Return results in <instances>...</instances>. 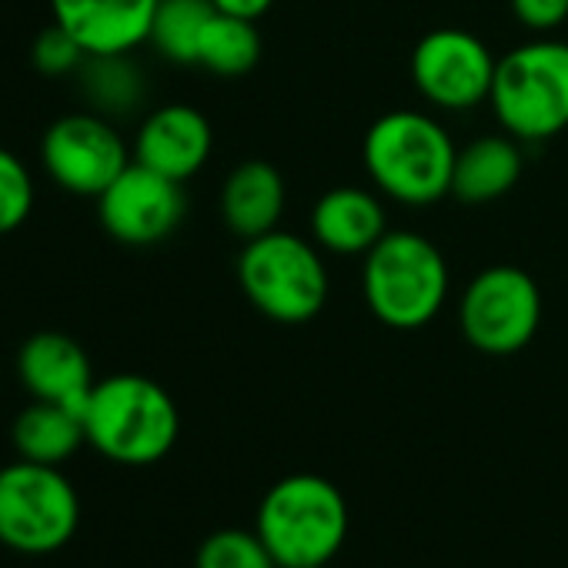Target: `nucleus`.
<instances>
[{
  "mask_svg": "<svg viewBox=\"0 0 568 568\" xmlns=\"http://www.w3.org/2000/svg\"><path fill=\"white\" fill-rule=\"evenodd\" d=\"M88 51L61 28L51 24L38 34L34 48H31V61L41 74L48 78H64V74H78V68L84 64Z\"/></svg>",
  "mask_w": 568,
  "mask_h": 568,
  "instance_id": "b1692460",
  "label": "nucleus"
},
{
  "mask_svg": "<svg viewBox=\"0 0 568 568\" xmlns=\"http://www.w3.org/2000/svg\"><path fill=\"white\" fill-rule=\"evenodd\" d=\"M495 121L515 141H548L568 128V44L535 38L495 64Z\"/></svg>",
  "mask_w": 568,
  "mask_h": 568,
  "instance_id": "423d86ee",
  "label": "nucleus"
},
{
  "mask_svg": "<svg viewBox=\"0 0 568 568\" xmlns=\"http://www.w3.org/2000/svg\"><path fill=\"white\" fill-rule=\"evenodd\" d=\"M34 211V178L28 171V164L0 148V234L18 231Z\"/></svg>",
  "mask_w": 568,
  "mask_h": 568,
  "instance_id": "5701e85b",
  "label": "nucleus"
},
{
  "mask_svg": "<svg viewBox=\"0 0 568 568\" xmlns=\"http://www.w3.org/2000/svg\"><path fill=\"white\" fill-rule=\"evenodd\" d=\"M458 325L465 342L481 355L505 358L521 352L541 325L538 281L515 264L478 271L458 302Z\"/></svg>",
  "mask_w": 568,
  "mask_h": 568,
  "instance_id": "6e6552de",
  "label": "nucleus"
},
{
  "mask_svg": "<svg viewBox=\"0 0 568 568\" xmlns=\"http://www.w3.org/2000/svg\"><path fill=\"white\" fill-rule=\"evenodd\" d=\"M315 568H325V565H315Z\"/></svg>",
  "mask_w": 568,
  "mask_h": 568,
  "instance_id": "bb28decb",
  "label": "nucleus"
},
{
  "mask_svg": "<svg viewBox=\"0 0 568 568\" xmlns=\"http://www.w3.org/2000/svg\"><path fill=\"white\" fill-rule=\"evenodd\" d=\"M211 18V0H161L148 44L171 64H197V44Z\"/></svg>",
  "mask_w": 568,
  "mask_h": 568,
  "instance_id": "412c9836",
  "label": "nucleus"
},
{
  "mask_svg": "<svg viewBox=\"0 0 568 568\" xmlns=\"http://www.w3.org/2000/svg\"><path fill=\"white\" fill-rule=\"evenodd\" d=\"M81 525V498L58 465L18 458L0 468V545L21 555L64 548Z\"/></svg>",
  "mask_w": 568,
  "mask_h": 568,
  "instance_id": "0eeeda50",
  "label": "nucleus"
},
{
  "mask_svg": "<svg viewBox=\"0 0 568 568\" xmlns=\"http://www.w3.org/2000/svg\"><path fill=\"white\" fill-rule=\"evenodd\" d=\"M184 211L187 197L181 181H171L138 161H131L98 197L104 231L128 247H148L171 237L184 221Z\"/></svg>",
  "mask_w": 568,
  "mask_h": 568,
  "instance_id": "9b49d317",
  "label": "nucleus"
},
{
  "mask_svg": "<svg viewBox=\"0 0 568 568\" xmlns=\"http://www.w3.org/2000/svg\"><path fill=\"white\" fill-rule=\"evenodd\" d=\"M237 281L244 298L277 325H305L318 318L332 292L322 247L281 227L244 241Z\"/></svg>",
  "mask_w": 568,
  "mask_h": 568,
  "instance_id": "39448f33",
  "label": "nucleus"
},
{
  "mask_svg": "<svg viewBox=\"0 0 568 568\" xmlns=\"http://www.w3.org/2000/svg\"><path fill=\"white\" fill-rule=\"evenodd\" d=\"M88 445L118 465L161 462L181 432L174 398L144 375L101 378L84 408Z\"/></svg>",
  "mask_w": 568,
  "mask_h": 568,
  "instance_id": "20e7f679",
  "label": "nucleus"
},
{
  "mask_svg": "<svg viewBox=\"0 0 568 568\" xmlns=\"http://www.w3.org/2000/svg\"><path fill=\"white\" fill-rule=\"evenodd\" d=\"M521 178V151L511 134H485L465 144L455 158L452 194L465 204L505 197Z\"/></svg>",
  "mask_w": 568,
  "mask_h": 568,
  "instance_id": "f3484780",
  "label": "nucleus"
},
{
  "mask_svg": "<svg viewBox=\"0 0 568 568\" xmlns=\"http://www.w3.org/2000/svg\"><path fill=\"white\" fill-rule=\"evenodd\" d=\"M14 448L21 458L28 462H41V465H64L68 458H74L81 452V445H88V432H84V415L74 408H64L58 402H38L28 405L14 428H11Z\"/></svg>",
  "mask_w": 568,
  "mask_h": 568,
  "instance_id": "a211bd4d",
  "label": "nucleus"
},
{
  "mask_svg": "<svg viewBox=\"0 0 568 568\" xmlns=\"http://www.w3.org/2000/svg\"><path fill=\"white\" fill-rule=\"evenodd\" d=\"M254 525L277 568H315L342 551L352 511L335 481L295 471L264 491Z\"/></svg>",
  "mask_w": 568,
  "mask_h": 568,
  "instance_id": "f03ea898",
  "label": "nucleus"
},
{
  "mask_svg": "<svg viewBox=\"0 0 568 568\" xmlns=\"http://www.w3.org/2000/svg\"><path fill=\"white\" fill-rule=\"evenodd\" d=\"M458 148L442 121L422 111L382 114L362 144L372 184L408 207H428L452 194Z\"/></svg>",
  "mask_w": 568,
  "mask_h": 568,
  "instance_id": "f257e3e1",
  "label": "nucleus"
},
{
  "mask_svg": "<svg viewBox=\"0 0 568 568\" xmlns=\"http://www.w3.org/2000/svg\"><path fill=\"white\" fill-rule=\"evenodd\" d=\"M511 14L528 31H555L568 21V0H511Z\"/></svg>",
  "mask_w": 568,
  "mask_h": 568,
  "instance_id": "393cba45",
  "label": "nucleus"
},
{
  "mask_svg": "<svg viewBox=\"0 0 568 568\" xmlns=\"http://www.w3.org/2000/svg\"><path fill=\"white\" fill-rule=\"evenodd\" d=\"M388 234V214L375 191L342 184L312 207V241L342 257L368 254Z\"/></svg>",
  "mask_w": 568,
  "mask_h": 568,
  "instance_id": "2eb2a0df",
  "label": "nucleus"
},
{
  "mask_svg": "<svg viewBox=\"0 0 568 568\" xmlns=\"http://www.w3.org/2000/svg\"><path fill=\"white\" fill-rule=\"evenodd\" d=\"M161 0H51L61 24L88 54H131L151 38Z\"/></svg>",
  "mask_w": 568,
  "mask_h": 568,
  "instance_id": "f8f14e48",
  "label": "nucleus"
},
{
  "mask_svg": "<svg viewBox=\"0 0 568 568\" xmlns=\"http://www.w3.org/2000/svg\"><path fill=\"white\" fill-rule=\"evenodd\" d=\"M211 124L191 104H164L151 111L134 138V161L171 178H194L211 158Z\"/></svg>",
  "mask_w": 568,
  "mask_h": 568,
  "instance_id": "ddd939ff",
  "label": "nucleus"
},
{
  "mask_svg": "<svg viewBox=\"0 0 568 568\" xmlns=\"http://www.w3.org/2000/svg\"><path fill=\"white\" fill-rule=\"evenodd\" d=\"M217 14H231L241 21H257L271 11L274 0H211Z\"/></svg>",
  "mask_w": 568,
  "mask_h": 568,
  "instance_id": "a878e982",
  "label": "nucleus"
},
{
  "mask_svg": "<svg viewBox=\"0 0 568 568\" xmlns=\"http://www.w3.org/2000/svg\"><path fill=\"white\" fill-rule=\"evenodd\" d=\"M257 58H261V34L254 21H241L214 11L197 44V64L217 78H241L257 64Z\"/></svg>",
  "mask_w": 568,
  "mask_h": 568,
  "instance_id": "aec40b11",
  "label": "nucleus"
},
{
  "mask_svg": "<svg viewBox=\"0 0 568 568\" xmlns=\"http://www.w3.org/2000/svg\"><path fill=\"white\" fill-rule=\"evenodd\" d=\"M18 375L38 402H58L84 415L94 392L88 352L61 332H38L18 352Z\"/></svg>",
  "mask_w": 568,
  "mask_h": 568,
  "instance_id": "4468645a",
  "label": "nucleus"
},
{
  "mask_svg": "<svg viewBox=\"0 0 568 568\" xmlns=\"http://www.w3.org/2000/svg\"><path fill=\"white\" fill-rule=\"evenodd\" d=\"M41 161L61 191L101 197L131 164V151L111 118L98 111H78L58 118L44 131Z\"/></svg>",
  "mask_w": 568,
  "mask_h": 568,
  "instance_id": "1a4fd4ad",
  "label": "nucleus"
},
{
  "mask_svg": "<svg viewBox=\"0 0 568 568\" xmlns=\"http://www.w3.org/2000/svg\"><path fill=\"white\" fill-rule=\"evenodd\" d=\"M78 81L88 108L111 121L134 114L148 98L144 71L131 54H88L78 68Z\"/></svg>",
  "mask_w": 568,
  "mask_h": 568,
  "instance_id": "6ab92c4d",
  "label": "nucleus"
},
{
  "mask_svg": "<svg viewBox=\"0 0 568 568\" xmlns=\"http://www.w3.org/2000/svg\"><path fill=\"white\" fill-rule=\"evenodd\" d=\"M362 295L382 325L418 332L432 325L448 302L445 254L418 231H388L365 254Z\"/></svg>",
  "mask_w": 568,
  "mask_h": 568,
  "instance_id": "7ed1b4c3",
  "label": "nucleus"
},
{
  "mask_svg": "<svg viewBox=\"0 0 568 568\" xmlns=\"http://www.w3.org/2000/svg\"><path fill=\"white\" fill-rule=\"evenodd\" d=\"M284 214V178L267 161L237 164L221 187V217L241 237H261L281 224Z\"/></svg>",
  "mask_w": 568,
  "mask_h": 568,
  "instance_id": "dca6fc26",
  "label": "nucleus"
},
{
  "mask_svg": "<svg viewBox=\"0 0 568 568\" xmlns=\"http://www.w3.org/2000/svg\"><path fill=\"white\" fill-rule=\"evenodd\" d=\"M495 64L498 58L471 31L438 28L412 51V81L432 108L471 111L488 101Z\"/></svg>",
  "mask_w": 568,
  "mask_h": 568,
  "instance_id": "9d476101",
  "label": "nucleus"
},
{
  "mask_svg": "<svg viewBox=\"0 0 568 568\" xmlns=\"http://www.w3.org/2000/svg\"><path fill=\"white\" fill-rule=\"evenodd\" d=\"M194 568H277V561L257 531L221 528L204 538V545L197 548Z\"/></svg>",
  "mask_w": 568,
  "mask_h": 568,
  "instance_id": "4be33fe9",
  "label": "nucleus"
}]
</instances>
